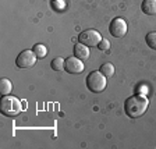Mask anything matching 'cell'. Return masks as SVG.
<instances>
[{
  "label": "cell",
  "instance_id": "4fadbf2b",
  "mask_svg": "<svg viewBox=\"0 0 156 149\" xmlns=\"http://www.w3.org/2000/svg\"><path fill=\"white\" fill-rule=\"evenodd\" d=\"M34 52H35V55H36V57L38 59H43L46 55H48V49H46L45 45L38 43V45L34 46Z\"/></svg>",
  "mask_w": 156,
  "mask_h": 149
},
{
  "label": "cell",
  "instance_id": "52a82bcc",
  "mask_svg": "<svg viewBox=\"0 0 156 149\" xmlns=\"http://www.w3.org/2000/svg\"><path fill=\"white\" fill-rule=\"evenodd\" d=\"M84 64H82V60L78 57H68L66 60V64H64V70L70 74H80V73L84 71Z\"/></svg>",
  "mask_w": 156,
  "mask_h": 149
},
{
  "label": "cell",
  "instance_id": "5b68a950",
  "mask_svg": "<svg viewBox=\"0 0 156 149\" xmlns=\"http://www.w3.org/2000/svg\"><path fill=\"white\" fill-rule=\"evenodd\" d=\"M36 55L34 50H23L16 59V64L20 68H29L35 66L36 63Z\"/></svg>",
  "mask_w": 156,
  "mask_h": 149
},
{
  "label": "cell",
  "instance_id": "8992f818",
  "mask_svg": "<svg viewBox=\"0 0 156 149\" xmlns=\"http://www.w3.org/2000/svg\"><path fill=\"white\" fill-rule=\"evenodd\" d=\"M109 31L114 38H123L127 34V23L123 18H114L110 23Z\"/></svg>",
  "mask_w": 156,
  "mask_h": 149
},
{
  "label": "cell",
  "instance_id": "30bf717a",
  "mask_svg": "<svg viewBox=\"0 0 156 149\" xmlns=\"http://www.w3.org/2000/svg\"><path fill=\"white\" fill-rule=\"evenodd\" d=\"M11 91H13V84H11V81L7 80V78H2V82H0V92H2V95L6 96V95H9Z\"/></svg>",
  "mask_w": 156,
  "mask_h": 149
},
{
  "label": "cell",
  "instance_id": "9a60e30c",
  "mask_svg": "<svg viewBox=\"0 0 156 149\" xmlns=\"http://www.w3.org/2000/svg\"><path fill=\"white\" fill-rule=\"evenodd\" d=\"M98 48H99V50H102V52H105V50H109V48H110V42H109L107 39L102 38V41L99 42Z\"/></svg>",
  "mask_w": 156,
  "mask_h": 149
},
{
  "label": "cell",
  "instance_id": "5bb4252c",
  "mask_svg": "<svg viewBox=\"0 0 156 149\" xmlns=\"http://www.w3.org/2000/svg\"><path fill=\"white\" fill-rule=\"evenodd\" d=\"M145 41H146V45L149 46L151 49L156 50V32H149L146 35Z\"/></svg>",
  "mask_w": 156,
  "mask_h": 149
},
{
  "label": "cell",
  "instance_id": "9c48e42d",
  "mask_svg": "<svg viewBox=\"0 0 156 149\" xmlns=\"http://www.w3.org/2000/svg\"><path fill=\"white\" fill-rule=\"evenodd\" d=\"M142 11L148 16H155L156 14V0H144L142 2Z\"/></svg>",
  "mask_w": 156,
  "mask_h": 149
},
{
  "label": "cell",
  "instance_id": "3957f363",
  "mask_svg": "<svg viewBox=\"0 0 156 149\" xmlns=\"http://www.w3.org/2000/svg\"><path fill=\"white\" fill-rule=\"evenodd\" d=\"M106 77L99 71H92L88 74L87 77V87L88 89L91 92H95V94H99V92L105 91V88H106Z\"/></svg>",
  "mask_w": 156,
  "mask_h": 149
},
{
  "label": "cell",
  "instance_id": "7c38bea8",
  "mask_svg": "<svg viewBox=\"0 0 156 149\" xmlns=\"http://www.w3.org/2000/svg\"><path fill=\"white\" fill-rule=\"evenodd\" d=\"M101 73H102V74H103L106 78L113 77V74H114V67H113V64H112V63H105V64L101 67Z\"/></svg>",
  "mask_w": 156,
  "mask_h": 149
},
{
  "label": "cell",
  "instance_id": "ba28073f",
  "mask_svg": "<svg viewBox=\"0 0 156 149\" xmlns=\"http://www.w3.org/2000/svg\"><path fill=\"white\" fill-rule=\"evenodd\" d=\"M74 56L81 60H87L89 57V48L87 45H82V43L78 42V45L74 46Z\"/></svg>",
  "mask_w": 156,
  "mask_h": 149
},
{
  "label": "cell",
  "instance_id": "277c9868",
  "mask_svg": "<svg viewBox=\"0 0 156 149\" xmlns=\"http://www.w3.org/2000/svg\"><path fill=\"white\" fill-rule=\"evenodd\" d=\"M101 41H102V35L95 29H87L78 36V42L82 43V45H87L88 48L89 46H98Z\"/></svg>",
  "mask_w": 156,
  "mask_h": 149
},
{
  "label": "cell",
  "instance_id": "6da1fadb",
  "mask_svg": "<svg viewBox=\"0 0 156 149\" xmlns=\"http://www.w3.org/2000/svg\"><path fill=\"white\" fill-rule=\"evenodd\" d=\"M149 106V101L148 98L144 95H134V96L128 98L124 103V110L126 114L131 119H138L146 112Z\"/></svg>",
  "mask_w": 156,
  "mask_h": 149
},
{
  "label": "cell",
  "instance_id": "7a4b0ae2",
  "mask_svg": "<svg viewBox=\"0 0 156 149\" xmlns=\"http://www.w3.org/2000/svg\"><path fill=\"white\" fill-rule=\"evenodd\" d=\"M0 109H2V113H3L4 116L14 117V116H17V114L21 113V110H23V105H21V101H20L18 98L6 95V96L2 98Z\"/></svg>",
  "mask_w": 156,
  "mask_h": 149
},
{
  "label": "cell",
  "instance_id": "8fae6325",
  "mask_svg": "<svg viewBox=\"0 0 156 149\" xmlns=\"http://www.w3.org/2000/svg\"><path fill=\"white\" fill-rule=\"evenodd\" d=\"M64 64H66V60L63 57H56L52 60L50 63V67L55 70V71H60V70H64Z\"/></svg>",
  "mask_w": 156,
  "mask_h": 149
}]
</instances>
